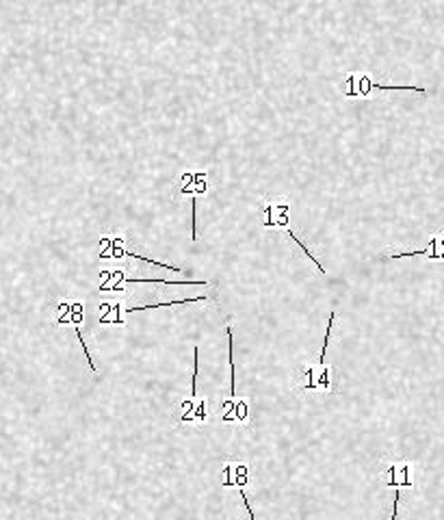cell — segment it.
<instances>
[{
    "mask_svg": "<svg viewBox=\"0 0 444 520\" xmlns=\"http://www.w3.org/2000/svg\"><path fill=\"white\" fill-rule=\"evenodd\" d=\"M204 295L191 297V299H178V302H160V304H150V306H134L128 308V312H143V310H154V308H169V306H182V304H193V302H204Z\"/></svg>",
    "mask_w": 444,
    "mask_h": 520,
    "instance_id": "cell-1",
    "label": "cell"
},
{
    "mask_svg": "<svg viewBox=\"0 0 444 520\" xmlns=\"http://www.w3.org/2000/svg\"><path fill=\"white\" fill-rule=\"evenodd\" d=\"M228 338H230V397L237 395V369H234V341H232V327L228 323Z\"/></svg>",
    "mask_w": 444,
    "mask_h": 520,
    "instance_id": "cell-2",
    "label": "cell"
},
{
    "mask_svg": "<svg viewBox=\"0 0 444 520\" xmlns=\"http://www.w3.org/2000/svg\"><path fill=\"white\" fill-rule=\"evenodd\" d=\"M124 282L126 284H128V282H134V284H139V282H154V284H195V282H184V280L169 282V280H162V278H124Z\"/></svg>",
    "mask_w": 444,
    "mask_h": 520,
    "instance_id": "cell-3",
    "label": "cell"
},
{
    "mask_svg": "<svg viewBox=\"0 0 444 520\" xmlns=\"http://www.w3.org/2000/svg\"><path fill=\"white\" fill-rule=\"evenodd\" d=\"M286 232H288V236H291V239H293V241H295V243L299 245V247H301V250H303V254H306V256H308V258H310V260H312V262L316 264V269H319V271L323 273V276H325V269H323V264H321L319 260H316V256H314V254H312L310 250H308V247H306V245H303L301 241H299V236H297V234H295V232L291 230V228H286Z\"/></svg>",
    "mask_w": 444,
    "mask_h": 520,
    "instance_id": "cell-4",
    "label": "cell"
},
{
    "mask_svg": "<svg viewBox=\"0 0 444 520\" xmlns=\"http://www.w3.org/2000/svg\"><path fill=\"white\" fill-rule=\"evenodd\" d=\"M334 319H336V312L330 314V323H328V330H325V341H323V347H321V358H319V364L325 362V355H328V347H330V336H332V330H334Z\"/></svg>",
    "mask_w": 444,
    "mask_h": 520,
    "instance_id": "cell-5",
    "label": "cell"
},
{
    "mask_svg": "<svg viewBox=\"0 0 444 520\" xmlns=\"http://www.w3.org/2000/svg\"><path fill=\"white\" fill-rule=\"evenodd\" d=\"M370 89H373V78H370L368 74H360L358 76V96L366 98Z\"/></svg>",
    "mask_w": 444,
    "mask_h": 520,
    "instance_id": "cell-6",
    "label": "cell"
},
{
    "mask_svg": "<svg viewBox=\"0 0 444 520\" xmlns=\"http://www.w3.org/2000/svg\"><path fill=\"white\" fill-rule=\"evenodd\" d=\"M373 87L384 89V91H418V94H427L425 87H394V85H379V83H373Z\"/></svg>",
    "mask_w": 444,
    "mask_h": 520,
    "instance_id": "cell-7",
    "label": "cell"
},
{
    "mask_svg": "<svg viewBox=\"0 0 444 520\" xmlns=\"http://www.w3.org/2000/svg\"><path fill=\"white\" fill-rule=\"evenodd\" d=\"M234 418L241 423L247 421V401H237L234 403Z\"/></svg>",
    "mask_w": 444,
    "mask_h": 520,
    "instance_id": "cell-8",
    "label": "cell"
},
{
    "mask_svg": "<svg viewBox=\"0 0 444 520\" xmlns=\"http://www.w3.org/2000/svg\"><path fill=\"white\" fill-rule=\"evenodd\" d=\"M74 332H76L78 343H80V347H83V351H85V355H87L89 367H91V371L96 373V367H94V362H91V351H89V347H87V343H85V338H83V332H80V327H78V325H74Z\"/></svg>",
    "mask_w": 444,
    "mask_h": 520,
    "instance_id": "cell-9",
    "label": "cell"
},
{
    "mask_svg": "<svg viewBox=\"0 0 444 520\" xmlns=\"http://www.w3.org/2000/svg\"><path fill=\"white\" fill-rule=\"evenodd\" d=\"M323 390H330V369L328 367H323L321 369V375H319V381H316Z\"/></svg>",
    "mask_w": 444,
    "mask_h": 520,
    "instance_id": "cell-10",
    "label": "cell"
},
{
    "mask_svg": "<svg viewBox=\"0 0 444 520\" xmlns=\"http://www.w3.org/2000/svg\"><path fill=\"white\" fill-rule=\"evenodd\" d=\"M195 416H197V421H199V423H204V421H206V401H204V399H199L197 410H195Z\"/></svg>",
    "mask_w": 444,
    "mask_h": 520,
    "instance_id": "cell-11",
    "label": "cell"
},
{
    "mask_svg": "<svg viewBox=\"0 0 444 520\" xmlns=\"http://www.w3.org/2000/svg\"><path fill=\"white\" fill-rule=\"evenodd\" d=\"M399 503H401V492H394V509H392V520H396V514H399Z\"/></svg>",
    "mask_w": 444,
    "mask_h": 520,
    "instance_id": "cell-12",
    "label": "cell"
}]
</instances>
